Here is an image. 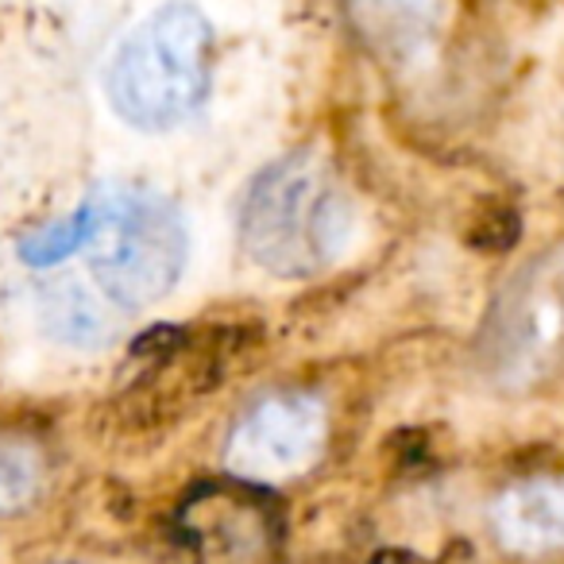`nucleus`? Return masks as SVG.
<instances>
[{
	"label": "nucleus",
	"mask_w": 564,
	"mask_h": 564,
	"mask_svg": "<svg viewBox=\"0 0 564 564\" xmlns=\"http://www.w3.org/2000/svg\"><path fill=\"white\" fill-rule=\"evenodd\" d=\"M356 236V209L337 174L314 155L271 163L243 197L240 243L263 271L306 279Z\"/></svg>",
	"instance_id": "nucleus-1"
},
{
	"label": "nucleus",
	"mask_w": 564,
	"mask_h": 564,
	"mask_svg": "<svg viewBox=\"0 0 564 564\" xmlns=\"http://www.w3.org/2000/svg\"><path fill=\"white\" fill-rule=\"evenodd\" d=\"M213 28L194 4H163L112 55L109 101L135 128H171L202 109L213 78Z\"/></svg>",
	"instance_id": "nucleus-2"
},
{
	"label": "nucleus",
	"mask_w": 564,
	"mask_h": 564,
	"mask_svg": "<svg viewBox=\"0 0 564 564\" xmlns=\"http://www.w3.org/2000/svg\"><path fill=\"white\" fill-rule=\"evenodd\" d=\"M86 205V259L97 286L124 310L166 299L186 267V225L178 209L132 186H105Z\"/></svg>",
	"instance_id": "nucleus-3"
},
{
	"label": "nucleus",
	"mask_w": 564,
	"mask_h": 564,
	"mask_svg": "<svg viewBox=\"0 0 564 564\" xmlns=\"http://www.w3.org/2000/svg\"><path fill=\"white\" fill-rule=\"evenodd\" d=\"M487 368L502 387H530L564 360V248L533 259L487 322Z\"/></svg>",
	"instance_id": "nucleus-4"
},
{
	"label": "nucleus",
	"mask_w": 564,
	"mask_h": 564,
	"mask_svg": "<svg viewBox=\"0 0 564 564\" xmlns=\"http://www.w3.org/2000/svg\"><path fill=\"white\" fill-rule=\"evenodd\" d=\"M182 541L197 564H274L282 549V510L259 484H205L178 510Z\"/></svg>",
	"instance_id": "nucleus-5"
},
{
	"label": "nucleus",
	"mask_w": 564,
	"mask_h": 564,
	"mask_svg": "<svg viewBox=\"0 0 564 564\" xmlns=\"http://www.w3.org/2000/svg\"><path fill=\"white\" fill-rule=\"evenodd\" d=\"M325 406L314 394L282 391L243 414L225 448L232 476L248 484H279L302 476L325 448Z\"/></svg>",
	"instance_id": "nucleus-6"
},
{
	"label": "nucleus",
	"mask_w": 564,
	"mask_h": 564,
	"mask_svg": "<svg viewBox=\"0 0 564 564\" xmlns=\"http://www.w3.org/2000/svg\"><path fill=\"white\" fill-rule=\"evenodd\" d=\"M491 525L514 553L564 549V479H530L510 487L495 499Z\"/></svg>",
	"instance_id": "nucleus-7"
},
{
	"label": "nucleus",
	"mask_w": 564,
	"mask_h": 564,
	"mask_svg": "<svg viewBox=\"0 0 564 564\" xmlns=\"http://www.w3.org/2000/svg\"><path fill=\"white\" fill-rule=\"evenodd\" d=\"M360 28L391 55H410L437 35L448 0H352Z\"/></svg>",
	"instance_id": "nucleus-8"
},
{
	"label": "nucleus",
	"mask_w": 564,
	"mask_h": 564,
	"mask_svg": "<svg viewBox=\"0 0 564 564\" xmlns=\"http://www.w3.org/2000/svg\"><path fill=\"white\" fill-rule=\"evenodd\" d=\"M43 317H47L55 337L70 340V345H82V348L97 345V340L109 333L105 314L97 310V302L82 291L78 279H63L58 286H51V291L43 294Z\"/></svg>",
	"instance_id": "nucleus-9"
},
{
	"label": "nucleus",
	"mask_w": 564,
	"mask_h": 564,
	"mask_svg": "<svg viewBox=\"0 0 564 564\" xmlns=\"http://www.w3.org/2000/svg\"><path fill=\"white\" fill-rule=\"evenodd\" d=\"M43 456L24 441H0V518L17 514L40 495Z\"/></svg>",
	"instance_id": "nucleus-10"
},
{
	"label": "nucleus",
	"mask_w": 564,
	"mask_h": 564,
	"mask_svg": "<svg viewBox=\"0 0 564 564\" xmlns=\"http://www.w3.org/2000/svg\"><path fill=\"white\" fill-rule=\"evenodd\" d=\"M86 232H89V205H82L74 217L58 220V225L35 232L32 240H24L20 256H24L32 267H51V263H58V259L70 256V251L86 248Z\"/></svg>",
	"instance_id": "nucleus-11"
}]
</instances>
